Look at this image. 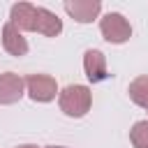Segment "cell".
I'll list each match as a JSON object with an SVG mask.
<instances>
[{
  "mask_svg": "<svg viewBox=\"0 0 148 148\" xmlns=\"http://www.w3.org/2000/svg\"><path fill=\"white\" fill-rule=\"evenodd\" d=\"M49 148H67V146H49Z\"/></svg>",
  "mask_w": 148,
  "mask_h": 148,
  "instance_id": "13",
  "label": "cell"
},
{
  "mask_svg": "<svg viewBox=\"0 0 148 148\" xmlns=\"http://www.w3.org/2000/svg\"><path fill=\"white\" fill-rule=\"evenodd\" d=\"M127 92H130V99H132L136 106L148 109V76H136V79L130 83Z\"/></svg>",
  "mask_w": 148,
  "mask_h": 148,
  "instance_id": "10",
  "label": "cell"
},
{
  "mask_svg": "<svg viewBox=\"0 0 148 148\" xmlns=\"http://www.w3.org/2000/svg\"><path fill=\"white\" fill-rule=\"evenodd\" d=\"M99 32H102V37H104L106 42H111V44H123V42H127V39L132 37V25H130V21H127L123 14L109 12V14H104L102 21H99Z\"/></svg>",
  "mask_w": 148,
  "mask_h": 148,
  "instance_id": "2",
  "label": "cell"
},
{
  "mask_svg": "<svg viewBox=\"0 0 148 148\" xmlns=\"http://www.w3.org/2000/svg\"><path fill=\"white\" fill-rule=\"evenodd\" d=\"M65 12L79 23H90L102 12V2L99 0H67Z\"/></svg>",
  "mask_w": 148,
  "mask_h": 148,
  "instance_id": "5",
  "label": "cell"
},
{
  "mask_svg": "<svg viewBox=\"0 0 148 148\" xmlns=\"http://www.w3.org/2000/svg\"><path fill=\"white\" fill-rule=\"evenodd\" d=\"M130 141L134 148H148V120H139L130 130Z\"/></svg>",
  "mask_w": 148,
  "mask_h": 148,
  "instance_id": "11",
  "label": "cell"
},
{
  "mask_svg": "<svg viewBox=\"0 0 148 148\" xmlns=\"http://www.w3.org/2000/svg\"><path fill=\"white\" fill-rule=\"evenodd\" d=\"M2 46H5V51L9 56H16V58L28 53V42H25L23 32L14 23H5V28H2Z\"/></svg>",
  "mask_w": 148,
  "mask_h": 148,
  "instance_id": "8",
  "label": "cell"
},
{
  "mask_svg": "<svg viewBox=\"0 0 148 148\" xmlns=\"http://www.w3.org/2000/svg\"><path fill=\"white\" fill-rule=\"evenodd\" d=\"M58 104H60V111L69 118H83L88 111H90V104H92V92L88 86H81V83H74V86H67L60 90V97H58Z\"/></svg>",
  "mask_w": 148,
  "mask_h": 148,
  "instance_id": "1",
  "label": "cell"
},
{
  "mask_svg": "<svg viewBox=\"0 0 148 148\" xmlns=\"http://www.w3.org/2000/svg\"><path fill=\"white\" fill-rule=\"evenodd\" d=\"M35 16H37V7L30 2H16L12 5V14H9V23H14L21 32H35Z\"/></svg>",
  "mask_w": 148,
  "mask_h": 148,
  "instance_id": "7",
  "label": "cell"
},
{
  "mask_svg": "<svg viewBox=\"0 0 148 148\" xmlns=\"http://www.w3.org/2000/svg\"><path fill=\"white\" fill-rule=\"evenodd\" d=\"M25 92V79L14 72L0 74V104H16Z\"/></svg>",
  "mask_w": 148,
  "mask_h": 148,
  "instance_id": "4",
  "label": "cell"
},
{
  "mask_svg": "<svg viewBox=\"0 0 148 148\" xmlns=\"http://www.w3.org/2000/svg\"><path fill=\"white\" fill-rule=\"evenodd\" d=\"M16 148H39V146H35V143H23V146H16Z\"/></svg>",
  "mask_w": 148,
  "mask_h": 148,
  "instance_id": "12",
  "label": "cell"
},
{
  "mask_svg": "<svg viewBox=\"0 0 148 148\" xmlns=\"http://www.w3.org/2000/svg\"><path fill=\"white\" fill-rule=\"evenodd\" d=\"M83 72L88 76V81L92 83H102L109 74H106V58L102 51L97 49H88L83 53Z\"/></svg>",
  "mask_w": 148,
  "mask_h": 148,
  "instance_id": "6",
  "label": "cell"
},
{
  "mask_svg": "<svg viewBox=\"0 0 148 148\" xmlns=\"http://www.w3.org/2000/svg\"><path fill=\"white\" fill-rule=\"evenodd\" d=\"M25 92L32 102H51L58 95V83L49 74H30L25 79Z\"/></svg>",
  "mask_w": 148,
  "mask_h": 148,
  "instance_id": "3",
  "label": "cell"
},
{
  "mask_svg": "<svg viewBox=\"0 0 148 148\" xmlns=\"http://www.w3.org/2000/svg\"><path fill=\"white\" fill-rule=\"evenodd\" d=\"M35 32L44 35V37H56L62 32V21L46 7H37V16H35Z\"/></svg>",
  "mask_w": 148,
  "mask_h": 148,
  "instance_id": "9",
  "label": "cell"
}]
</instances>
